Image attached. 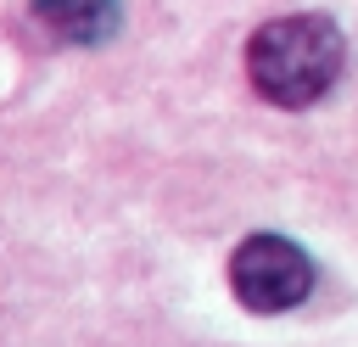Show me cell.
<instances>
[{
    "instance_id": "1",
    "label": "cell",
    "mask_w": 358,
    "mask_h": 347,
    "mask_svg": "<svg viewBox=\"0 0 358 347\" xmlns=\"http://www.w3.org/2000/svg\"><path fill=\"white\" fill-rule=\"evenodd\" d=\"M347 62V39L336 28V17L324 11H296V17H274L246 39V78L268 106L302 112L313 101H324L341 78Z\"/></svg>"
},
{
    "instance_id": "2",
    "label": "cell",
    "mask_w": 358,
    "mask_h": 347,
    "mask_svg": "<svg viewBox=\"0 0 358 347\" xmlns=\"http://www.w3.org/2000/svg\"><path fill=\"white\" fill-rule=\"evenodd\" d=\"M229 291L246 313H291L313 297V257L291 235L257 229L229 252Z\"/></svg>"
},
{
    "instance_id": "3",
    "label": "cell",
    "mask_w": 358,
    "mask_h": 347,
    "mask_svg": "<svg viewBox=\"0 0 358 347\" xmlns=\"http://www.w3.org/2000/svg\"><path fill=\"white\" fill-rule=\"evenodd\" d=\"M28 17L62 45H106L123 28V0H28Z\"/></svg>"
}]
</instances>
